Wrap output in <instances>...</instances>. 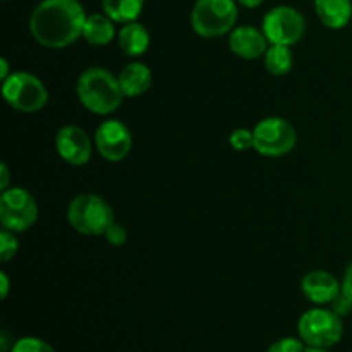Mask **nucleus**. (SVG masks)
Returning a JSON list of instances; mask_svg holds the SVG:
<instances>
[{"mask_svg": "<svg viewBox=\"0 0 352 352\" xmlns=\"http://www.w3.org/2000/svg\"><path fill=\"white\" fill-rule=\"evenodd\" d=\"M298 333L308 347L330 349L342 340L344 323L332 309L313 308L302 313L299 318Z\"/></svg>", "mask_w": 352, "mask_h": 352, "instance_id": "obj_5", "label": "nucleus"}, {"mask_svg": "<svg viewBox=\"0 0 352 352\" xmlns=\"http://www.w3.org/2000/svg\"><path fill=\"white\" fill-rule=\"evenodd\" d=\"M306 344L301 339H296V337H284V339H278L268 347L267 352H305Z\"/></svg>", "mask_w": 352, "mask_h": 352, "instance_id": "obj_23", "label": "nucleus"}, {"mask_svg": "<svg viewBox=\"0 0 352 352\" xmlns=\"http://www.w3.org/2000/svg\"><path fill=\"white\" fill-rule=\"evenodd\" d=\"M229 143L230 146L234 148L236 151H246L250 148L254 146V136H253V131L250 129H236L230 133L229 136Z\"/></svg>", "mask_w": 352, "mask_h": 352, "instance_id": "obj_22", "label": "nucleus"}, {"mask_svg": "<svg viewBox=\"0 0 352 352\" xmlns=\"http://www.w3.org/2000/svg\"><path fill=\"white\" fill-rule=\"evenodd\" d=\"M236 2H239L241 6L248 7V9H256V7H260L265 0H236Z\"/></svg>", "mask_w": 352, "mask_h": 352, "instance_id": "obj_30", "label": "nucleus"}, {"mask_svg": "<svg viewBox=\"0 0 352 352\" xmlns=\"http://www.w3.org/2000/svg\"><path fill=\"white\" fill-rule=\"evenodd\" d=\"M3 2H7V0H3Z\"/></svg>", "mask_w": 352, "mask_h": 352, "instance_id": "obj_33", "label": "nucleus"}, {"mask_svg": "<svg viewBox=\"0 0 352 352\" xmlns=\"http://www.w3.org/2000/svg\"><path fill=\"white\" fill-rule=\"evenodd\" d=\"M95 144L98 153L109 162H120L133 148V136L129 127L117 119L105 120L95 133Z\"/></svg>", "mask_w": 352, "mask_h": 352, "instance_id": "obj_10", "label": "nucleus"}, {"mask_svg": "<svg viewBox=\"0 0 352 352\" xmlns=\"http://www.w3.org/2000/svg\"><path fill=\"white\" fill-rule=\"evenodd\" d=\"M117 41H119V47L124 54L129 55V57H140L150 48L151 36L143 24L133 21V23H127L120 28Z\"/></svg>", "mask_w": 352, "mask_h": 352, "instance_id": "obj_16", "label": "nucleus"}, {"mask_svg": "<svg viewBox=\"0 0 352 352\" xmlns=\"http://www.w3.org/2000/svg\"><path fill=\"white\" fill-rule=\"evenodd\" d=\"M9 181H10L9 167H7V164H2V181H0V188H2V191L9 189Z\"/></svg>", "mask_w": 352, "mask_h": 352, "instance_id": "obj_29", "label": "nucleus"}, {"mask_svg": "<svg viewBox=\"0 0 352 352\" xmlns=\"http://www.w3.org/2000/svg\"><path fill=\"white\" fill-rule=\"evenodd\" d=\"M268 43L263 30L254 26H237L229 33V48L234 55L244 58V60H256L265 57Z\"/></svg>", "mask_w": 352, "mask_h": 352, "instance_id": "obj_12", "label": "nucleus"}, {"mask_svg": "<svg viewBox=\"0 0 352 352\" xmlns=\"http://www.w3.org/2000/svg\"><path fill=\"white\" fill-rule=\"evenodd\" d=\"M76 95L79 103L96 116H110L124 100L119 78L103 67H89L82 71L76 82Z\"/></svg>", "mask_w": 352, "mask_h": 352, "instance_id": "obj_2", "label": "nucleus"}, {"mask_svg": "<svg viewBox=\"0 0 352 352\" xmlns=\"http://www.w3.org/2000/svg\"><path fill=\"white\" fill-rule=\"evenodd\" d=\"M261 30L270 45L292 47L305 36L306 21L302 14L294 7L277 6L265 14Z\"/></svg>", "mask_w": 352, "mask_h": 352, "instance_id": "obj_8", "label": "nucleus"}, {"mask_svg": "<svg viewBox=\"0 0 352 352\" xmlns=\"http://www.w3.org/2000/svg\"><path fill=\"white\" fill-rule=\"evenodd\" d=\"M305 352H330L329 349H320V347H306Z\"/></svg>", "mask_w": 352, "mask_h": 352, "instance_id": "obj_32", "label": "nucleus"}, {"mask_svg": "<svg viewBox=\"0 0 352 352\" xmlns=\"http://www.w3.org/2000/svg\"><path fill=\"white\" fill-rule=\"evenodd\" d=\"M117 78H119L124 96H127V98H136V96L144 95L151 88V82H153L151 69L144 65L143 62L127 64Z\"/></svg>", "mask_w": 352, "mask_h": 352, "instance_id": "obj_14", "label": "nucleus"}, {"mask_svg": "<svg viewBox=\"0 0 352 352\" xmlns=\"http://www.w3.org/2000/svg\"><path fill=\"white\" fill-rule=\"evenodd\" d=\"M9 277H7L6 272H0V296H2V299H6L7 296H9Z\"/></svg>", "mask_w": 352, "mask_h": 352, "instance_id": "obj_27", "label": "nucleus"}, {"mask_svg": "<svg viewBox=\"0 0 352 352\" xmlns=\"http://www.w3.org/2000/svg\"><path fill=\"white\" fill-rule=\"evenodd\" d=\"M9 349V339H7V332H2V352Z\"/></svg>", "mask_w": 352, "mask_h": 352, "instance_id": "obj_31", "label": "nucleus"}, {"mask_svg": "<svg viewBox=\"0 0 352 352\" xmlns=\"http://www.w3.org/2000/svg\"><path fill=\"white\" fill-rule=\"evenodd\" d=\"M9 352H57L54 347L38 337H21L12 344Z\"/></svg>", "mask_w": 352, "mask_h": 352, "instance_id": "obj_20", "label": "nucleus"}, {"mask_svg": "<svg viewBox=\"0 0 352 352\" xmlns=\"http://www.w3.org/2000/svg\"><path fill=\"white\" fill-rule=\"evenodd\" d=\"M2 95L7 105L24 113L38 112L48 102V91L41 79L24 71L12 72L2 81Z\"/></svg>", "mask_w": 352, "mask_h": 352, "instance_id": "obj_6", "label": "nucleus"}, {"mask_svg": "<svg viewBox=\"0 0 352 352\" xmlns=\"http://www.w3.org/2000/svg\"><path fill=\"white\" fill-rule=\"evenodd\" d=\"M330 306H332L330 309H332L333 313H337L340 318H344V316H347L352 311V301L344 294V292H340V294L333 299Z\"/></svg>", "mask_w": 352, "mask_h": 352, "instance_id": "obj_25", "label": "nucleus"}, {"mask_svg": "<svg viewBox=\"0 0 352 352\" xmlns=\"http://www.w3.org/2000/svg\"><path fill=\"white\" fill-rule=\"evenodd\" d=\"M38 219V205L24 188H9L0 196V223L12 232L31 229Z\"/></svg>", "mask_w": 352, "mask_h": 352, "instance_id": "obj_9", "label": "nucleus"}, {"mask_svg": "<svg viewBox=\"0 0 352 352\" xmlns=\"http://www.w3.org/2000/svg\"><path fill=\"white\" fill-rule=\"evenodd\" d=\"M301 291L308 301L316 306L332 305L333 299L342 292V284L325 270H311L302 277Z\"/></svg>", "mask_w": 352, "mask_h": 352, "instance_id": "obj_13", "label": "nucleus"}, {"mask_svg": "<svg viewBox=\"0 0 352 352\" xmlns=\"http://www.w3.org/2000/svg\"><path fill=\"white\" fill-rule=\"evenodd\" d=\"M82 38H85L86 43L93 45V47H105L116 38L113 21L105 12L91 14V16L86 17Z\"/></svg>", "mask_w": 352, "mask_h": 352, "instance_id": "obj_17", "label": "nucleus"}, {"mask_svg": "<svg viewBox=\"0 0 352 352\" xmlns=\"http://www.w3.org/2000/svg\"><path fill=\"white\" fill-rule=\"evenodd\" d=\"M57 153L65 164L72 167H82L91 160L93 143L85 129L78 126H64L55 136Z\"/></svg>", "mask_w": 352, "mask_h": 352, "instance_id": "obj_11", "label": "nucleus"}, {"mask_svg": "<svg viewBox=\"0 0 352 352\" xmlns=\"http://www.w3.org/2000/svg\"><path fill=\"white\" fill-rule=\"evenodd\" d=\"M144 0H102L103 12L119 24H127L138 21L143 12Z\"/></svg>", "mask_w": 352, "mask_h": 352, "instance_id": "obj_18", "label": "nucleus"}, {"mask_svg": "<svg viewBox=\"0 0 352 352\" xmlns=\"http://www.w3.org/2000/svg\"><path fill=\"white\" fill-rule=\"evenodd\" d=\"M67 220L72 229L82 236H105L112 226L113 210L102 196L78 195L67 206Z\"/></svg>", "mask_w": 352, "mask_h": 352, "instance_id": "obj_3", "label": "nucleus"}, {"mask_svg": "<svg viewBox=\"0 0 352 352\" xmlns=\"http://www.w3.org/2000/svg\"><path fill=\"white\" fill-rule=\"evenodd\" d=\"M10 74H12V72H10L9 60H7V58H0V78H2V81H6Z\"/></svg>", "mask_w": 352, "mask_h": 352, "instance_id": "obj_28", "label": "nucleus"}, {"mask_svg": "<svg viewBox=\"0 0 352 352\" xmlns=\"http://www.w3.org/2000/svg\"><path fill=\"white\" fill-rule=\"evenodd\" d=\"M263 60L265 69L274 76H285L294 64L291 47H285V45H270Z\"/></svg>", "mask_w": 352, "mask_h": 352, "instance_id": "obj_19", "label": "nucleus"}, {"mask_svg": "<svg viewBox=\"0 0 352 352\" xmlns=\"http://www.w3.org/2000/svg\"><path fill=\"white\" fill-rule=\"evenodd\" d=\"M253 150L261 157L277 158L291 153L298 143L294 126L282 117H267L253 127Z\"/></svg>", "mask_w": 352, "mask_h": 352, "instance_id": "obj_7", "label": "nucleus"}, {"mask_svg": "<svg viewBox=\"0 0 352 352\" xmlns=\"http://www.w3.org/2000/svg\"><path fill=\"white\" fill-rule=\"evenodd\" d=\"M17 250H19V243H17L16 232L3 229L0 232V261L6 263V261L12 260L17 254Z\"/></svg>", "mask_w": 352, "mask_h": 352, "instance_id": "obj_21", "label": "nucleus"}, {"mask_svg": "<svg viewBox=\"0 0 352 352\" xmlns=\"http://www.w3.org/2000/svg\"><path fill=\"white\" fill-rule=\"evenodd\" d=\"M342 292L352 301V263L347 267L342 280Z\"/></svg>", "mask_w": 352, "mask_h": 352, "instance_id": "obj_26", "label": "nucleus"}, {"mask_svg": "<svg viewBox=\"0 0 352 352\" xmlns=\"http://www.w3.org/2000/svg\"><path fill=\"white\" fill-rule=\"evenodd\" d=\"M316 16L329 30H342L352 19V0H315Z\"/></svg>", "mask_w": 352, "mask_h": 352, "instance_id": "obj_15", "label": "nucleus"}, {"mask_svg": "<svg viewBox=\"0 0 352 352\" xmlns=\"http://www.w3.org/2000/svg\"><path fill=\"white\" fill-rule=\"evenodd\" d=\"M236 0H196L191 10V26L201 38H219L229 34L237 21Z\"/></svg>", "mask_w": 352, "mask_h": 352, "instance_id": "obj_4", "label": "nucleus"}, {"mask_svg": "<svg viewBox=\"0 0 352 352\" xmlns=\"http://www.w3.org/2000/svg\"><path fill=\"white\" fill-rule=\"evenodd\" d=\"M103 237L109 241V244H112V246H116V248H120V246H124V244H126L127 230H126V227H124V226L113 222L112 226L109 227V230H107L105 236H103Z\"/></svg>", "mask_w": 352, "mask_h": 352, "instance_id": "obj_24", "label": "nucleus"}, {"mask_svg": "<svg viewBox=\"0 0 352 352\" xmlns=\"http://www.w3.org/2000/svg\"><path fill=\"white\" fill-rule=\"evenodd\" d=\"M85 7L79 0H41L30 17V31L45 48H65L82 36Z\"/></svg>", "mask_w": 352, "mask_h": 352, "instance_id": "obj_1", "label": "nucleus"}]
</instances>
